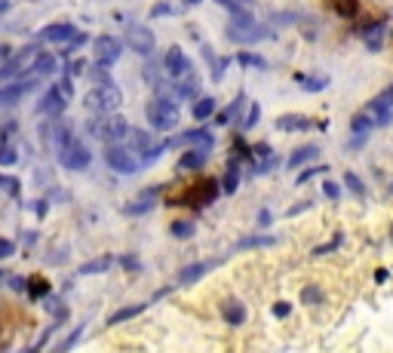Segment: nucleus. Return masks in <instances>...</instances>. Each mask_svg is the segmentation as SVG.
<instances>
[{"label": "nucleus", "instance_id": "1", "mask_svg": "<svg viewBox=\"0 0 393 353\" xmlns=\"http://www.w3.org/2000/svg\"><path fill=\"white\" fill-rule=\"evenodd\" d=\"M89 133H92V138H99V142H105V145H117L120 138L129 133V126L120 114H99L89 123Z\"/></svg>", "mask_w": 393, "mask_h": 353}, {"label": "nucleus", "instance_id": "2", "mask_svg": "<svg viewBox=\"0 0 393 353\" xmlns=\"http://www.w3.org/2000/svg\"><path fill=\"white\" fill-rule=\"evenodd\" d=\"M228 37L233 43H258V40H265V37H267V28L258 25L255 18L243 9V13L233 16V22L228 25Z\"/></svg>", "mask_w": 393, "mask_h": 353}, {"label": "nucleus", "instance_id": "3", "mask_svg": "<svg viewBox=\"0 0 393 353\" xmlns=\"http://www.w3.org/2000/svg\"><path fill=\"white\" fill-rule=\"evenodd\" d=\"M145 114H148V123H151L154 129L166 133V129H172L175 123H179V101H172V99H163V96H160V99L148 101Z\"/></svg>", "mask_w": 393, "mask_h": 353}, {"label": "nucleus", "instance_id": "4", "mask_svg": "<svg viewBox=\"0 0 393 353\" xmlns=\"http://www.w3.org/2000/svg\"><path fill=\"white\" fill-rule=\"evenodd\" d=\"M120 101H123L120 89L108 80V83H96V86H92V92L87 96V108L99 111V114H114V111L120 108Z\"/></svg>", "mask_w": 393, "mask_h": 353}, {"label": "nucleus", "instance_id": "5", "mask_svg": "<svg viewBox=\"0 0 393 353\" xmlns=\"http://www.w3.org/2000/svg\"><path fill=\"white\" fill-rule=\"evenodd\" d=\"M224 264V258H203V262H191L184 264L179 276H175V289H188V286H196L203 280V276H209L215 267Z\"/></svg>", "mask_w": 393, "mask_h": 353}, {"label": "nucleus", "instance_id": "6", "mask_svg": "<svg viewBox=\"0 0 393 353\" xmlns=\"http://www.w3.org/2000/svg\"><path fill=\"white\" fill-rule=\"evenodd\" d=\"M92 160V154H89V147L77 142V138H71V142H65L59 147V163L65 166V169H71V172H83L89 166Z\"/></svg>", "mask_w": 393, "mask_h": 353}, {"label": "nucleus", "instance_id": "7", "mask_svg": "<svg viewBox=\"0 0 393 353\" xmlns=\"http://www.w3.org/2000/svg\"><path fill=\"white\" fill-rule=\"evenodd\" d=\"M221 194V181H215V179H206V181H200V184H191L188 191L182 194L175 203H188V206H209V203L215 200Z\"/></svg>", "mask_w": 393, "mask_h": 353}, {"label": "nucleus", "instance_id": "8", "mask_svg": "<svg viewBox=\"0 0 393 353\" xmlns=\"http://www.w3.org/2000/svg\"><path fill=\"white\" fill-rule=\"evenodd\" d=\"M105 163H108L114 172H120V175H133V172L142 169V160H138V157L129 151V147H120V145H108Z\"/></svg>", "mask_w": 393, "mask_h": 353}, {"label": "nucleus", "instance_id": "9", "mask_svg": "<svg viewBox=\"0 0 393 353\" xmlns=\"http://www.w3.org/2000/svg\"><path fill=\"white\" fill-rule=\"evenodd\" d=\"M362 114H366L372 126H390L393 123V89L384 92V96H378L375 101H369Z\"/></svg>", "mask_w": 393, "mask_h": 353}, {"label": "nucleus", "instance_id": "10", "mask_svg": "<svg viewBox=\"0 0 393 353\" xmlns=\"http://www.w3.org/2000/svg\"><path fill=\"white\" fill-rule=\"evenodd\" d=\"M129 142H133V151H135V157L138 160H142V166H148V163H154L157 157H160L163 151H166V145L163 142H157V138H151L148 133H133V138H129Z\"/></svg>", "mask_w": 393, "mask_h": 353}, {"label": "nucleus", "instance_id": "11", "mask_svg": "<svg viewBox=\"0 0 393 353\" xmlns=\"http://www.w3.org/2000/svg\"><path fill=\"white\" fill-rule=\"evenodd\" d=\"M92 50H96V62H99V68H111V65H114V62L120 59V52H123V43H120L117 37H111V34H101V37H96Z\"/></svg>", "mask_w": 393, "mask_h": 353}, {"label": "nucleus", "instance_id": "12", "mask_svg": "<svg viewBox=\"0 0 393 353\" xmlns=\"http://www.w3.org/2000/svg\"><path fill=\"white\" fill-rule=\"evenodd\" d=\"M163 71L170 74L172 80H182V77H191L194 74L191 59L182 52V46H170V52H166V59H163Z\"/></svg>", "mask_w": 393, "mask_h": 353}, {"label": "nucleus", "instance_id": "13", "mask_svg": "<svg viewBox=\"0 0 393 353\" xmlns=\"http://www.w3.org/2000/svg\"><path fill=\"white\" fill-rule=\"evenodd\" d=\"M126 46L138 55H148L154 50V31L148 25H129L126 28Z\"/></svg>", "mask_w": 393, "mask_h": 353}, {"label": "nucleus", "instance_id": "14", "mask_svg": "<svg viewBox=\"0 0 393 353\" xmlns=\"http://www.w3.org/2000/svg\"><path fill=\"white\" fill-rule=\"evenodd\" d=\"M246 320H249V308H246V301H240V298H228V301H221V323H224V326H231V329H243V326H246Z\"/></svg>", "mask_w": 393, "mask_h": 353}, {"label": "nucleus", "instance_id": "15", "mask_svg": "<svg viewBox=\"0 0 393 353\" xmlns=\"http://www.w3.org/2000/svg\"><path fill=\"white\" fill-rule=\"evenodd\" d=\"M160 194H163V184H154V188H148V191L138 194V197H135L133 203H126L123 212H126V215H148V212H151V209L157 206Z\"/></svg>", "mask_w": 393, "mask_h": 353}, {"label": "nucleus", "instance_id": "16", "mask_svg": "<svg viewBox=\"0 0 393 353\" xmlns=\"http://www.w3.org/2000/svg\"><path fill=\"white\" fill-rule=\"evenodd\" d=\"M37 46H25L22 52L16 55L13 62H6V68H0V80H9V77H18L22 71H28V65H34L37 62Z\"/></svg>", "mask_w": 393, "mask_h": 353}, {"label": "nucleus", "instance_id": "17", "mask_svg": "<svg viewBox=\"0 0 393 353\" xmlns=\"http://www.w3.org/2000/svg\"><path fill=\"white\" fill-rule=\"evenodd\" d=\"M74 37H77L74 25L59 22V25H46L43 31L37 34V40H43V43H65V40H74Z\"/></svg>", "mask_w": 393, "mask_h": 353}, {"label": "nucleus", "instance_id": "18", "mask_svg": "<svg viewBox=\"0 0 393 353\" xmlns=\"http://www.w3.org/2000/svg\"><path fill=\"white\" fill-rule=\"evenodd\" d=\"M277 243H279L277 234H255V237H243V240H237L233 252H252V249H267V246H277Z\"/></svg>", "mask_w": 393, "mask_h": 353}, {"label": "nucleus", "instance_id": "19", "mask_svg": "<svg viewBox=\"0 0 393 353\" xmlns=\"http://www.w3.org/2000/svg\"><path fill=\"white\" fill-rule=\"evenodd\" d=\"M65 105H68V96H65L59 86H52V89L40 99V114H62Z\"/></svg>", "mask_w": 393, "mask_h": 353}, {"label": "nucleus", "instance_id": "20", "mask_svg": "<svg viewBox=\"0 0 393 353\" xmlns=\"http://www.w3.org/2000/svg\"><path fill=\"white\" fill-rule=\"evenodd\" d=\"M31 86H34V77H31V80H18V83H13V86L0 89V108H4V105H16V101L22 99Z\"/></svg>", "mask_w": 393, "mask_h": 353}, {"label": "nucleus", "instance_id": "21", "mask_svg": "<svg viewBox=\"0 0 393 353\" xmlns=\"http://www.w3.org/2000/svg\"><path fill=\"white\" fill-rule=\"evenodd\" d=\"M25 292H28V298H31V301H40V298H46V295L52 292V286H50L46 276H28V280H25Z\"/></svg>", "mask_w": 393, "mask_h": 353}, {"label": "nucleus", "instance_id": "22", "mask_svg": "<svg viewBox=\"0 0 393 353\" xmlns=\"http://www.w3.org/2000/svg\"><path fill=\"white\" fill-rule=\"evenodd\" d=\"M323 301H326V295L316 283H307V286H301V292H298V304H301V308H320Z\"/></svg>", "mask_w": 393, "mask_h": 353}, {"label": "nucleus", "instance_id": "23", "mask_svg": "<svg viewBox=\"0 0 393 353\" xmlns=\"http://www.w3.org/2000/svg\"><path fill=\"white\" fill-rule=\"evenodd\" d=\"M114 262H117V258H111V255H99V258H92V262H87V264H80V267H77V274H80V276H92V274H105V271H111V267H114Z\"/></svg>", "mask_w": 393, "mask_h": 353}, {"label": "nucleus", "instance_id": "24", "mask_svg": "<svg viewBox=\"0 0 393 353\" xmlns=\"http://www.w3.org/2000/svg\"><path fill=\"white\" fill-rule=\"evenodd\" d=\"M316 157H320V147L316 145H304V147H298V151H292L289 154V169H298V166H304L307 160H316Z\"/></svg>", "mask_w": 393, "mask_h": 353}, {"label": "nucleus", "instance_id": "25", "mask_svg": "<svg viewBox=\"0 0 393 353\" xmlns=\"http://www.w3.org/2000/svg\"><path fill=\"white\" fill-rule=\"evenodd\" d=\"M142 310H148V301H142V304H126V308H120L117 313H111V317H108V326H120V323L138 317Z\"/></svg>", "mask_w": 393, "mask_h": 353}, {"label": "nucleus", "instance_id": "26", "mask_svg": "<svg viewBox=\"0 0 393 353\" xmlns=\"http://www.w3.org/2000/svg\"><path fill=\"white\" fill-rule=\"evenodd\" d=\"M194 234H196V221H191V218H172L170 237H175V240H191Z\"/></svg>", "mask_w": 393, "mask_h": 353}, {"label": "nucleus", "instance_id": "27", "mask_svg": "<svg viewBox=\"0 0 393 353\" xmlns=\"http://www.w3.org/2000/svg\"><path fill=\"white\" fill-rule=\"evenodd\" d=\"M237 188H240V163L231 160L228 163V172H224V179H221V191L231 197V194H237Z\"/></svg>", "mask_w": 393, "mask_h": 353}, {"label": "nucleus", "instance_id": "28", "mask_svg": "<svg viewBox=\"0 0 393 353\" xmlns=\"http://www.w3.org/2000/svg\"><path fill=\"white\" fill-rule=\"evenodd\" d=\"M55 68H59V59L50 55V52H40L37 62H34V77L40 80V77H46V74H55Z\"/></svg>", "mask_w": 393, "mask_h": 353}, {"label": "nucleus", "instance_id": "29", "mask_svg": "<svg viewBox=\"0 0 393 353\" xmlns=\"http://www.w3.org/2000/svg\"><path fill=\"white\" fill-rule=\"evenodd\" d=\"M277 126L279 129H298V133H304V129H311L314 123L307 117H301V114H286V117L277 120Z\"/></svg>", "mask_w": 393, "mask_h": 353}, {"label": "nucleus", "instance_id": "30", "mask_svg": "<svg viewBox=\"0 0 393 353\" xmlns=\"http://www.w3.org/2000/svg\"><path fill=\"white\" fill-rule=\"evenodd\" d=\"M203 163H206V151H188L179 160V169L194 172V169H203Z\"/></svg>", "mask_w": 393, "mask_h": 353}, {"label": "nucleus", "instance_id": "31", "mask_svg": "<svg viewBox=\"0 0 393 353\" xmlns=\"http://www.w3.org/2000/svg\"><path fill=\"white\" fill-rule=\"evenodd\" d=\"M215 114V99L212 96H203L194 101V120H209Z\"/></svg>", "mask_w": 393, "mask_h": 353}, {"label": "nucleus", "instance_id": "32", "mask_svg": "<svg viewBox=\"0 0 393 353\" xmlns=\"http://www.w3.org/2000/svg\"><path fill=\"white\" fill-rule=\"evenodd\" d=\"M366 46L372 52H378L381 46H384V22H378L372 31H366Z\"/></svg>", "mask_w": 393, "mask_h": 353}, {"label": "nucleus", "instance_id": "33", "mask_svg": "<svg viewBox=\"0 0 393 353\" xmlns=\"http://www.w3.org/2000/svg\"><path fill=\"white\" fill-rule=\"evenodd\" d=\"M196 89H200V77H194V74H191L188 80L175 86V99H194V96H196Z\"/></svg>", "mask_w": 393, "mask_h": 353}, {"label": "nucleus", "instance_id": "34", "mask_svg": "<svg viewBox=\"0 0 393 353\" xmlns=\"http://www.w3.org/2000/svg\"><path fill=\"white\" fill-rule=\"evenodd\" d=\"M344 246V234H332V240H326V243H320L314 249V258H320V255H329V252H335V249H341Z\"/></svg>", "mask_w": 393, "mask_h": 353}, {"label": "nucleus", "instance_id": "35", "mask_svg": "<svg viewBox=\"0 0 393 353\" xmlns=\"http://www.w3.org/2000/svg\"><path fill=\"white\" fill-rule=\"evenodd\" d=\"M344 184H348V191L353 194V197H366V184H362V179L357 172H344Z\"/></svg>", "mask_w": 393, "mask_h": 353}, {"label": "nucleus", "instance_id": "36", "mask_svg": "<svg viewBox=\"0 0 393 353\" xmlns=\"http://www.w3.org/2000/svg\"><path fill=\"white\" fill-rule=\"evenodd\" d=\"M292 310H295L292 301H274V304H270V317H274V320H289V317H292Z\"/></svg>", "mask_w": 393, "mask_h": 353}, {"label": "nucleus", "instance_id": "37", "mask_svg": "<svg viewBox=\"0 0 393 353\" xmlns=\"http://www.w3.org/2000/svg\"><path fill=\"white\" fill-rule=\"evenodd\" d=\"M335 9H338V16L353 18L360 13V0H335Z\"/></svg>", "mask_w": 393, "mask_h": 353}, {"label": "nucleus", "instance_id": "38", "mask_svg": "<svg viewBox=\"0 0 393 353\" xmlns=\"http://www.w3.org/2000/svg\"><path fill=\"white\" fill-rule=\"evenodd\" d=\"M295 80L301 83V86H304L307 92H320V89L326 86V83H329L326 77H304V74H295Z\"/></svg>", "mask_w": 393, "mask_h": 353}, {"label": "nucleus", "instance_id": "39", "mask_svg": "<svg viewBox=\"0 0 393 353\" xmlns=\"http://www.w3.org/2000/svg\"><path fill=\"white\" fill-rule=\"evenodd\" d=\"M237 62H240V65H249V68H258V71H265V68H267V62L261 59V55H252V52H240V55H237Z\"/></svg>", "mask_w": 393, "mask_h": 353}, {"label": "nucleus", "instance_id": "40", "mask_svg": "<svg viewBox=\"0 0 393 353\" xmlns=\"http://www.w3.org/2000/svg\"><path fill=\"white\" fill-rule=\"evenodd\" d=\"M117 264L123 267V271H129V274H138V271H142V262H138V255H120Z\"/></svg>", "mask_w": 393, "mask_h": 353}, {"label": "nucleus", "instance_id": "41", "mask_svg": "<svg viewBox=\"0 0 393 353\" xmlns=\"http://www.w3.org/2000/svg\"><path fill=\"white\" fill-rule=\"evenodd\" d=\"M240 108H243V96H240V99H233V101H231V108H224V111H221V114H218V123H231L233 114H237Z\"/></svg>", "mask_w": 393, "mask_h": 353}, {"label": "nucleus", "instance_id": "42", "mask_svg": "<svg viewBox=\"0 0 393 353\" xmlns=\"http://www.w3.org/2000/svg\"><path fill=\"white\" fill-rule=\"evenodd\" d=\"M16 163V147L13 145H0V166H13Z\"/></svg>", "mask_w": 393, "mask_h": 353}, {"label": "nucleus", "instance_id": "43", "mask_svg": "<svg viewBox=\"0 0 393 353\" xmlns=\"http://www.w3.org/2000/svg\"><path fill=\"white\" fill-rule=\"evenodd\" d=\"M258 117H261V108H258V101H252L249 105V117H243V129H252L258 123Z\"/></svg>", "mask_w": 393, "mask_h": 353}, {"label": "nucleus", "instance_id": "44", "mask_svg": "<svg viewBox=\"0 0 393 353\" xmlns=\"http://www.w3.org/2000/svg\"><path fill=\"white\" fill-rule=\"evenodd\" d=\"M323 172H329V166L320 163V166H311V169H304L301 175H298V184H304V181H311L314 175H323Z\"/></svg>", "mask_w": 393, "mask_h": 353}, {"label": "nucleus", "instance_id": "45", "mask_svg": "<svg viewBox=\"0 0 393 353\" xmlns=\"http://www.w3.org/2000/svg\"><path fill=\"white\" fill-rule=\"evenodd\" d=\"M83 329H87V326H77V329H74V332H71V335H68V338H65V341H62V344H59V353H65V350H71L74 344H77V341H80V335H83Z\"/></svg>", "mask_w": 393, "mask_h": 353}, {"label": "nucleus", "instance_id": "46", "mask_svg": "<svg viewBox=\"0 0 393 353\" xmlns=\"http://www.w3.org/2000/svg\"><path fill=\"white\" fill-rule=\"evenodd\" d=\"M228 65H231V59H224V55H221V59H215V62H212V80H215V83H218V80L224 77Z\"/></svg>", "mask_w": 393, "mask_h": 353}, {"label": "nucleus", "instance_id": "47", "mask_svg": "<svg viewBox=\"0 0 393 353\" xmlns=\"http://www.w3.org/2000/svg\"><path fill=\"white\" fill-rule=\"evenodd\" d=\"M369 129H372V123L366 120V114H357V117H353V133H357V135H366Z\"/></svg>", "mask_w": 393, "mask_h": 353}, {"label": "nucleus", "instance_id": "48", "mask_svg": "<svg viewBox=\"0 0 393 353\" xmlns=\"http://www.w3.org/2000/svg\"><path fill=\"white\" fill-rule=\"evenodd\" d=\"M323 197L326 200H341V188L335 181H323Z\"/></svg>", "mask_w": 393, "mask_h": 353}, {"label": "nucleus", "instance_id": "49", "mask_svg": "<svg viewBox=\"0 0 393 353\" xmlns=\"http://www.w3.org/2000/svg\"><path fill=\"white\" fill-rule=\"evenodd\" d=\"M311 206H314L311 200H301V203H295V206H289V209H286V218H295V215H301V212H304V209H311Z\"/></svg>", "mask_w": 393, "mask_h": 353}, {"label": "nucleus", "instance_id": "50", "mask_svg": "<svg viewBox=\"0 0 393 353\" xmlns=\"http://www.w3.org/2000/svg\"><path fill=\"white\" fill-rule=\"evenodd\" d=\"M255 221H258V228H261V230H267L270 225H274V212H270V209H261Z\"/></svg>", "mask_w": 393, "mask_h": 353}, {"label": "nucleus", "instance_id": "51", "mask_svg": "<svg viewBox=\"0 0 393 353\" xmlns=\"http://www.w3.org/2000/svg\"><path fill=\"white\" fill-rule=\"evenodd\" d=\"M13 252H16V243H13V240L0 237V262H4V258H9Z\"/></svg>", "mask_w": 393, "mask_h": 353}, {"label": "nucleus", "instance_id": "52", "mask_svg": "<svg viewBox=\"0 0 393 353\" xmlns=\"http://www.w3.org/2000/svg\"><path fill=\"white\" fill-rule=\"evenodd\" d=\"M170 13H172V6H170V4H157V6L151 9V16H154V18H163V16H170Z\"/></svg>", "mask_w": 393, "mask_h": 353}, {"label": "nucleus", "instance_id": "53", "mask_svg": "<svg viewBox=\"0 0 393 353\" xmlns=\"http://www.w3.org/2000/svg\"><path fill=\"white\" fill-rule=\"evenodd\" d=\"M375 283H378V286L387 283V271H384V267H378V271H375Z\"/></svg>", "mask_w": 393, "mask_h": 353}, {"label": "nucleus", "instance_id": "54", "mask_svg": "<svg viewBox=\"0 0 393 353\" xmlns=\"http://www.w3.org/2000/svg\"><path fill=\"white\" fill-rule=\"evenodd\" d=\"M231 4H237V6H252L255 0H231Z\"/></svg>", "mask_w": 393, "mask_h": 353}, {"label": "nucleus", "instance_id": "55", "mask_svg": "<svg viewBox=\"0 0 393 353\" xmlns=\"http://www.w3.org/2000/svg\"><path fill=\"white\" fill-rule=\"evenodd\" d=\"M390 191H393V181H390Z\"/></svg>", "mask_w": 393, "mask_h": 353}, {"label": "nucleus", "instance_id": "56", "mask_svg": "<svg viewBox=\"0 0 393 353\" xmlns=\"http://www.w3.org/2000/svg\"><path fill=\"white\" fill-rule=\"evenodd\" d=\"M0 276H4V274H0Z\"/></svg>", "mask_w": 393, "mask_h": 353}]
</instances>
